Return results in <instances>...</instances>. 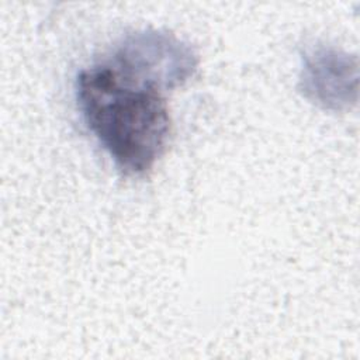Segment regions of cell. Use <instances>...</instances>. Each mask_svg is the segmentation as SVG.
Segmentation results:
<instances>
[{
    "label": "cell",
    "instance_id": "obj_1",
    "mask_svg": "<svg viewBox=\"0 0 360 360\" xmlns=\"http://www.w3.org/2000/svg\"><path fill=\"white\" fill-rule=\"evenodd\" d=\"M163 93L107 60L77 76L76 100L83 121L127 176L148 173L167 146L172 120Z\"/></svg>",
    "mask_w": 360,
    "mask_h": 360
},
{
    "label": "cell",
    "instance_id": "obj_3",
    "mask_svg": "<svg viewBox=\"0 0 360 360\" xmlns=\"http://www.w3.org/2000/svg\"><path fill=\"white\" fill-rule=\"evenodd\" d=\"M300 89L302 94L323 108H340L350 101L349 68L350 60L345 53L318 45L302 55Z\"/></svg>",
    "mask_w": 360,
    "mask_h": 360
},
{
    "label": "cell",
    "instance_id": "obj_2",
    "mask_svg": "<svg viewBox=\"0 0 360 360\" xmlns=\"http://www.w3.org/2000/svg\"><path fill=\"white\" fill-rule=\"evenodd\" d=\"M105 60L120 72L162 91L184 84L198 66V56L188 44L160 30L125 35Z\"/></svg>",
    "mask_w": 360,
    "mask_h": 360
}]
</instances>
